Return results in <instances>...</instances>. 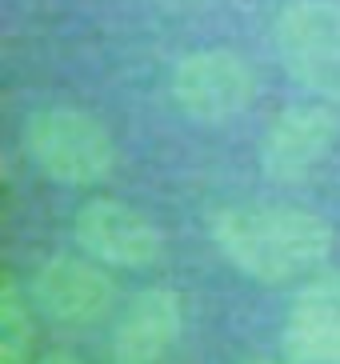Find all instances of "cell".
<instances>
[{
  "label": "cell",
  "mask_w": 340,
  "mask_h": 364,
  "mask_svg": "<svg viewBox=\"0 0 340 364\" xmlns=\"http://www.w3.org/2000/svg\"><path fill=\"white\" fill-rule=\"evenodd\" d=\"M208 236L236 272L260 284L317 277L336 245L329 220L297 204H224L208 220Z\"/></svg>",
  "instance_id": "1"
},
{
  "label": "cell",
  "mask_w": 340,
  "mask_h": 364,
  "mask_svg": "<svg viewBox=\"0 0 340 364\" xmlns=\"http://www.w3.org/2000/svg\"><path fill=\"white\" fill-rule=\"evenodd\" d=\"M21 149L36 172L73 188H92L117 168V140L108 124L76 105L36 108L21 129Z\"/></svg>",
  "instance_id": "2"
},
{
  "label": "cell",
  "mask_w": 340,
  "mask_h": 364,
  "mask_svg": "<svg viewBox=\"0 0 340 364\" xmlns=\"http://www.w3.org/2000/svg\"><path fill=\"white\" fill-rule=\"evenodd\" d=\"M280 68L317 100L340 108V0H288L272 24Z\"/></svg>",
  "instance_id": "3"
},
{
  "label": "cell",
  "mask_w": 340,
  "mask_h": 364,
  "mask_svg": "<svg viewBox=\"0 0 340 364\" xmlns=\"http://www.w3.org/2000/svg\"><path fill=\"white\" fill-rule=\"evenodd\" d=\"M169 97L196 124H228L256 100V73L233 48H196L172 65Z\"/></svg>",
  "instance_id": "4"
},
{
  "label": "cell",
  "mask_w": 340,
  "mask_h": 364,
  "mask_svg": "<svg viewBox=\"0 0 340 364\" xmlns=\"http://www.w3.org/2000/svg\"><path fill=\"white\" fill-rule=\"evenodd\" d=\"M340 144V108L304 100L277 112L260 140V172L272 184H300L332 156Z\"/></svg>",
  "instance_id": "5"
},
{
  "label": "cell",
  "mask_w": 340,
  "mask_h": 364,
  "mask_svg": "<svg viewBox=\"0 0 340 364\" xmlns=\"http://www.w3.org/2000/svg\"><path fill=\"white\" fill-rule=\"evenodd\" d=\"M73 232L76 245L96 264L149 268L164 257V232L152 225V216H144L140 208L117 200V196H96V200L80 204Z\"/></svg>",
  "instance_id": "6"
},
{
  "label": "cell",
  "mask_w": 340,
  "mask_h": 364,
  "mask_svg": "<svg viewBox=\"0 0 340 364\" xmlns=\"http://www.w3.org/2000/svg\"><path fill=\"white\" fill-rule=\"evenodd\" d=\"M32 300L60 324H92L112 309L117 289L96 260L53 257L32 277Z\"/></svg>",
  "instance_id": "7"
},
{
  "label": "cell",
  "mask_w": 340,
  "mask_h": 364,
  "mask_svg": "<svg viewBox=\"0 0 340 364\" xmlns=\"http://www.w3.org/2000/svg\"><path fill=\"white\" fill-rule=\"evenodd\" d=\"M285 364H340V268L317 272L285 321Z\"/></svg>",
  "instance_id": "8"
},
{
  "label": "cell",
  "mask_w": 340,
  "mask_h": 364,
  "mask_svg": "<svg viewBox=\"0 0 340 364\" xmlns=\"http://www.w3.org/2000/svg\"><path fill=\"white\" fill-rule=\"evenodd\" d=\"M184 300L172 289H144L132 296L112 332V364H156L181 341Z\"/></svg>",
  "instance_id": "9"
},
{
  "label": "cell",
  "mask_w": 340,
  "mask_h": 364,
  "mask_svg": "<svg viewBox=\"0 0 340 364\" xmlns=\"http://www.w3.org/2000/svg\"><path fill=\"white\" fill-rule=\"evenodd\" d=\"M32 312L21 292V280L4 277L0 284V364H28L32 356Z\"/></svg>",
  "instance_id": "10"
},
{
  "label": "cell",
  "mask_w": 340,
  "mask_h": 364,
  "mask_svg": "<svg viewBox=\"0 0 340 364\" xmlns=\"http://www.w3.org/2000/svg\"><path fill=\"white\" fill-rule=\"evenodd\" d=\"M41 364H80V360H76L73 353H48V356H44Z\"/></svg>",
  "instance_id": "11"
},
{
  "label": "cell",
  "mask_w": 340,
  "mask_h": 364,
  "mask_svg": "<svg viewBox=\"0 0 340 364\" xmlns=\"http://www.w3.org/2000/svg\"><path fill=\"white\" fill-rule=\"evenodd\" d=\"M248 364H272V360H248Z\"/></svg>",
  "instance_id": "12"
}]
</instances>
